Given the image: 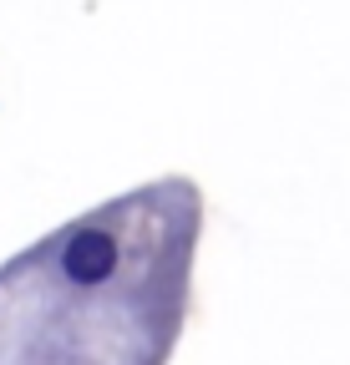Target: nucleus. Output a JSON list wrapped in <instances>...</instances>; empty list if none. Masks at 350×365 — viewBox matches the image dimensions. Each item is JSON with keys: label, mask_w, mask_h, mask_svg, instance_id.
I'll use <instances>...</instances> for the list:
<instances>
[{"label": "nucleus", "mask_w": 350, "mask_h": 365, "mask_svg": "<svg viewBox=\"0 0 350 365\" xmlns=\"http://www.w3.org/2000/svg\"><path fill=\"white\" fill-rule=\"evenodd\" d=\"M117 264H122V244L112 228L102 223H71L66 234L56 239L51 249V269H56V279L71 284V289H102L117 279Z\"/></svg>", "instance_id": "nucleus-1"}]
</instances>
